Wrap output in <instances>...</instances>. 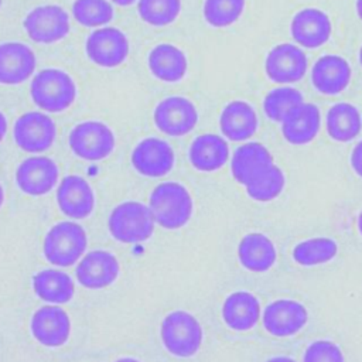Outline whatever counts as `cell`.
Returning a JSON list of instances; mask_svg holds the SVG:
<instances>
[{"mask_svg":"<svg viewBox=\"0 0 362 362\" xmlns=\"http://www.w3.org/2000/svg\"><path fill=\"white\" fill-rule=\"evenodd\" d=\"M148 208L154 222L164 229H180L192 216V198L180 182L164 181L148 197Z\"/></svg>","mask_w":362,"mask_h":362,"instance_id":"obj_1","label":"cell"},{"mask_svg":"<svg viewBox=\"0 0 362 362\" xmlns=\"http://www.w3.org/2000/svg\"><path fill=\"white\" fill-rule=\"evenodd\" d=\"M30 96L41 110L58 113L75 102L76 85L65 71L44 68L31 79Z\"/></svg>","mask_w":362,"mask_h":362,"instance_id":"obj_2","label":"cell"},{"mask_svg":"<svg viewBox=\"0 0 362 362\" xmlns=\"http://www.w3.org/2000/svg\"><path fill=\"white\" fill-rule=\"evenodd\" d=\"M154 223L148 205L139 201H124L116 205L107 219L110 235L127 245L146 242L154 232Z\"/></svg>","mask_w":362,"mask_h":362,"instance_id":"obj_3","label":"cell"},{"mask_svg":"<svg viewBox=\"0 0 362 362\" xmlns=\"http://www.w3.org/2000/svg\"><path fill=\"white\" fill-rule=\"evenodd\" d=\"M88 246L85 229L72 221H62L51 226L44 238L42 252L48 263L68 267L82 259Z\"/></svg>","mask_w":362,"mask_h":362,"instance_id":"obj_4","label":"cell"},{"mask_svg":"<svg viewBox=\"0 0 362 362\" xmlns=\"http://www.w3.org/2000/svg\"><path fill=\"white\" fill-rule=\"evenodd\" d=\"M160 337L164 348L174 356H194L202 344V328L198 320L182 310L167 314L160 327Z\"/></svg>","mask_w":362,"mask_h":362,"instance_id":"obj_5","label":"cell"},{"mask_svg":"<svg viewBox=\"0 0 362 362\" xmlns=\"http://www.w3.org/2000/svg\"><path fill=\"white\" fill-rule=\"evenodd\" d=\"M71 151L86 161H99L110 156L115 148V134L99 120L78 123L68 137Z\"/></svg>","mask_w":362,"mask_h":362,"instance_id":"obj_6","label":"cell"},{"mask_svg":"<svg viewBox=\"0 0 362 362\" xmlns=\"http://www.w3.org/2000/svg\"><path fill=\"white\" fill-rule=\"evenodd\" d=\"M153 120L163 134L181 137L194 130L198 122V110L184 96H168L154 107Z\"/></svg>","mask_w":362,"mask_h":362,"instance_id":"obj_7","label":"cell"},{"mask_svg":"<svg viewBox=\"0 0 362 362\" xmlns=\"http://www.w3.org/2000/svg\"><path fill=\"white\" fill-rule=\"evenodd\" d=\"M13 136L17 147L23 151L41 153L54 144L57 126L47 113L27 112L16 120Z\"/></svg>","mask_w":362,"mask_h":362,"instance_id":"obj_8","label":"cell"},{"mask_svg":"<svg viewBox=\"0 0 362 362\" xmlns=\"http://www.w3.org/2000/svg\"><path fill=\"white\" fill-rule=\"evenodd\" d=\"M85 51L93 64L102 68H115L127 58L130 44L122 30L116 27H102L88 35Z\"/></svg>","mask_w":362,"mask_h":362,"instance_id":"obj_9","label":"cell"},{"mask_svg":"<svg viewBox=\"0 0 362 362\" xmlns=\"http://www.w3.org/2000/svg\"><path fill=\"white\" fill-rule=\"evenodd\" d=\"M28 37L38 44H52L69 33L68 13L57 4H44L33 8L23 21Z\"/></svg>","mask_w":362,"mask_h":362,"instance_id":"obj_10","label":"cell"},{"mask_svg":"<svg viewBox=\"0 0 362 362\" xmlns=\"http://www.w3.org/2000/svg\"><path fill=\"white\" fill-rule=\"evenodd\" d=\"M134 170L150 178L167 175L175 163L173 147L163 139L146 137L136 144L130 157Z\"/></svg>","mask_w":362,"mask_h":362,"instance_id":"obj_11","label":"cell"},{"mask_svg":"<svg viewBox=\"0 0 362 362\" xmlns=\"http://www.w3.org/2000/svg\"><path fill=\"white\" fill-rule=\"evenodd\" d=\"M59 175L55 161L45 156H33L21 161L16 170V184L27 195L40 197L48 194Z\"/></svg>","mask_w":362,"mask_h":362,"instance_id":"obj_12","label":"cell"},{"mask_svg":"<svg viewBox=\"0 0 362 362\" xmlns=\"http://www.w3.org/2000/svg\"><path fill=\"white\" fill-rule=\"evenodd\" d=\"M308 61L301 48L294 44H279L272 48L264 61L269 79L277 83L298 82L307 72Z\"/></svg>","mask_w":362,"mask_h":362,"instance_id":"obj_13","label":"cell"},{"mask_svg":"<svg viewBox=\"0 0 362 362\" xmlns=\"http://www.w3.org/2000/svg\"><path fill=\"white\" fill-rule=\"evenodd\" d=\"M30 329L33 337L41 345L57 348L68 341L71 334V320L62 307L42 305L33 314Z\"/></svg>","mask_w":362,"mask_h":362,"instance_id":"obj_14","label":"cell"},{"mask_svg":"<svg viewBox=\"0 0 362 362\" xmlns=\"http://www.w3.org/2000/svg\"><path fill=\"white\" fill-rule=\"evenodd\" d=\"M120 266L116 256L106 250L88 252L75 269L76 280L81 286L99 290L116 281L119 277Z\"/></svg>","mask_w":362,"mask_h":362,"instance_id":"obj_15","label":"cell"},{"mask_svg":"<svg viewBox=\"0 0 362 362\" xmlns=\"http://www.w3.org/2000/svg\"><path fill=\"white\" fill-rule=\"evenodd\" d=\"M57 204L65 216L83 219L89 216L95 208V194L83 177L71 174L59 181Z\"/></svg>","mask_w":362,"mask_h":362,"instance_id":"obj_16","label":"cell"},{"mask_svg":"<svg viewBox=\"0 0 362 362\" xmlns=\"http://www.w3.org/2000/svg\"><path fill=\"white\" fill-rule=\"evenodd\" d=\"M263 325L274 337H290L303 329L308 321L307 308L294 300H276L263 311Z\"/></svg>","mask_w":362,"mask_h":362,"instance_id":"obj_17","label":"cell"},{"mask_svg":"<svg viewBox=\"0 0 362 362\" xmlns=\"http://www.w3.org/2000/svg\"><path fill=\"white\" fill-rule=\"evenodd\" d=\"M34 51L17 41L0 44V83L17 85L25 82L35 69Z\"/></svg>","mask_w":362,"mask_h":362,"instance_id":"obj_18","label":"cell"},{"mask_svg":"<svg viewBox=\"0 0 362 362\" xmlns=\"http://www.w3.org/2000/svg\"><path fill=\"white\" fill-rule=\"evenodd\" d=\"M329 17L320 8H303L291 20L290 33L293 40L305 48H318L331 37Z\"/></svg>","mask_w":362,"mask_h":362,"instance_id":"obj_19","label":"cell"},{"mask_svg":"<svg viewBox=\"0 0 362 362\" xmlns=\"http://www.w3.org/2000/svg\"><path fill=\"white\" fill-rule=\"evenodd\" d=\"M321 127V113L313 103H300L281 120L283 137L296 146L307 144L315 139Z\"/></svg>","mask_w":362,"mask_h":362,"instance_id":"obj_20","label":"cell"},{"mask_svg":"<svg viewBox=\"0 0 362 362\" xmlns=\"http://www.w3.org/2000/svg\"><path fill=\"white\" fill-rule=\"evenodd\" d=\"M192 167L202 173H212L223 167L229 158V146L222 136L204 133L194 139L188 150Z\"/></svg>","mask_w":362,"mask_h":362,"instance_id":"obj_21","label":"cell"},{"mask_svg":"<svg viewBox=\"0 0 362 362\" xmlns=\"http://www.w3.org/2000/svg\"><path fill=\"white\" fill-rule=\"evenodd\" d=\"M349 81L351 68L339 55H324L311 69V82L314 88L324 95H337L342 92Z\"/></svg>","mask_w":362,"mask_h":362,"instance_id":"obj_22","label":"cell"},{"mask_svg":"<svg viewBox=\"0 0 362 362\" xmlns=\"http://www.w3.org/2000/svg\"><path fill=\"white\" fill-rule=\"evenodd\" d=\"M219 127L226 139L243 141L256 133L257 115L247 102L232 100L223 107L219 116Z\"/></svg>","mask_w":362,"mask_h":362,"instance_id":"obj_23","label":"cell"},{"mask_svg":"<svg viewBox=\"0 0 362 362\" xmlns=\"http://www.w3.org/2000/svg\"><path fill=\"white\" fill-rule=\"evenodd\" d=\"M150 72L163 82L181 81L188 69L185 54L175 45L168 42L157 44L147 58Z\"/></svg>","mask_w":362,"mask_h":362,"instance_id":"obj_24","label":"cell"},{"mask_svg":"<svg viewBox=\"0 0 362 362\" xmlns=\"http://www.w3.org/2000/svg\"><path fill=\"white\" fill-rule=\"evenodd\" d=\"M259 317V300L249 291H235L223 301L222 318L233 331H247L253 328Z\"/></svg>","mask_w":362,"mask_h":362,"instance_id":"obj_25","label":"cell"},{"mask_svg":"<svg viewBox=\"0 0 362 362\" xmlns=\"http://www.w3.org/2000/svg\"><path fill=\"white\" fill-rule=\"evenodd\" d=\"M270 164H273V157L269 150L257 141H250L239 146L233 151L230 171L239 184L246 185L252 177Z\"/></svg>","mask_w":362,"mask_h":362,"instance_id":"obj_26","label":"cell"},{"mask_svg":"<svg viewBox=\"0 0 362 362\" xmlns=\"http://www.w3.org/2000/svg\"><path fill=\"white\" fill-rule=\"evenodd\" d=\"M240 264L250 272H266L276 262V247L263 233H247L242 238L238 247Z\"/></svg>","mask_w":362,"mask_h":362,"instance_id":"obj_27","label":"cell"},{"mask_svg":"<svg viewBox=\"0 0 362 362\" xmlns=\"http://www.w3.org/2000/svg\"><path fill=\"white\" fill-rule=\"evenodd\" d=\"M33 288L38 298L49 304H65L75 293L71 276L58 269H44L34 274Z\"/></svg>","mask_w":362,"mask_h":362,"instance_id":"obj_28","label":"cell"},{"mask_svg":"<svg viewBox=\"0 0 362 362\" xmlns=\"http://www.w3.org/2000/svg\"><path fill=\"white\" fill-rule=\"evenodd\" d=\"M325 127L328 136L332 140L339 143L351 141L361 133V113L354 105L348 102L335 103L327 112Z\"/></svg>","mask_w":362,"mask_h":362,"instance_id":"obj_29","label":"cell"},{"mask_svg":"<svg viewBox=\"0 0 362 362\" xmlns=\"http://www.w3.org/2000/svg\"><path fill=\"white\" fill-rule=\"evenodd\" d=\"M286 185V178L283 171L273 163L263 170H260L255 177H252L245 185L247 195L260 202L272 201L277 198Z\"/></svg>","mask_w":362,"mask_h":362,"instance_id":"obj_30","label":"cell"},{"mask_svg":"<svg viewBox=\"0 0 362 362\" xmlns=\"http://www.w3.org/2000/svg\"><path fill=\"white\" fill-rule=\"evenodd\" d=\"M337 252L338 245L331 238H311L294 246L293 259L301 266H317L332 260Z\"/></svg>","mask_w":362,"mask_h":362,"instance_id":"obj_31","label":"cell"},{"mask_svg":"<svg viewBox=\"0 0 362 362\" xmlns=\"http://www.w3.org/2000/svg\"><path fill=\"white\" fill-rule=\"evenodd\" d=\"M181 11V0H139L140 18L156 27L171 24Z\"/></svg>","mask_w":362,"mask_h":362,"instance_id":"obj_32","label":"cell"},{"mask_svg":"<svg viewBox=\"0 0 362 362\" xmlns=\"http://www.w3.org/2000/svg\"><path fill=\"white\" fill-rule=\"evenodd\" d=\"M303 103V95L296 88L281 86L270 90L263 100V110L273 122H281L297 105Z\"/></svg>","mask_w":362,"mask_h":362,"instance_id":"obj_33","label":"cell"},{"mask_svg":"<svg viewBox=\"0 0 362 362\" xmlns=\"http://www.w3.org/2000/svg\"><path fill=\"white\" fill-rule=\"evenodd\" d=\"M72 16L85 27H100L113 18V7L107 0H75Z\"/></svg>","mask_w":362,"mask_h":362,"instance_id":"obj_34","label":"cell"},{"mask_svg":"<svg viewBox=\"0 0 362 362\" xmlns=\"http://www.w3.org/2000/svg\"><path fill=\"white\" fill-rule=\"evenodd\" d=\"M245 0H205L204 17L212 27H228L243 13Z\"/></svg>","mask_w":362,"mask_h":362,"instance_id":"obj_35","label":"cell"},{"mask_svg":"<svg viewBox=\"0 0 362 362\" xmlns=\"http://www.w3.org/2000/svg\"><path fill=\"white\" fill-rule=\"evenodd\" d=\"M303 362H344V355L337 344L320 339L307 346Z\"/></svg>","mask_w":362,"mask_h":362,"instance_id":"obj_36","label":"cell"},{"mask_svg":"<svg viewBox=\"0 0 362 362\" xmlns=\"http://www.w3.org/2000/svg\"><path fill=\"white\" fill-rule=\"evenodd\" d=\"M351 165L356 173V175L362 178V140L356 143V146L351 153Z\"/></svg>","mask_w":362,"mask_h":362,"instance_id":"obj_37","label":"cell"},{"mask_svg":"<svg viewBox=\"0 0 362 362\" xmlns=\"http://www.w3.org/2000/svg\"><path fill=\"white\" fill-rule=\"evenodd\" d=\"M6 133H7V119L3 115V112H0V143L4 139Z\"/></svg>","mask_w":362,"mask_h":362,"instance_id":"obj_38","label":"cell"},{"mask_svg":"<svg viewBox=\"0 0 362 362\" xmlns=\"http://www.w3.org/2000/svg\"><path fill=\"white\" fill-rule=\"evenodd\" d=\"M266 362H296V361L291 358H287V356H274V358L267 359Z\"/></svg>","mask_w":362,"mask_h":362,"instance_id":"obj_39","label":"cell"},{"mask_svg":"<svg viewBox=\"0 0 362 362\" xmlns=\"http://www.w3.org/2000/svg\"><path fill=\"white\" fill-rule=\"evenodd\" d=\"M113 3H116V4H119V6H130V4H133L136 0H112Z\"/></svg>","mask_w":362,"mask_h":362,"instance_id":"obj_40","label":"cell"},{"mask_svg":"<svg viewBox=\"0 0 362 362\" xmlns=\"http://www.w3.org/2000/svg\"><path fill=\"white\" fill-rule=\"evenodd\" d=\"M356 13L358 17L362 20V0H356Z\"/></svg>","mask_w":362,"mask_h":362,"instance_id":"obj_41","label":"cell"},{"mask_svg":"<svg viewBox=\"0 0 362 362\" xmlns=\"http://www.w3.org/2000/svg\"><path fill=\"white\" fill-rule=\"evenodd\" d=\"M358 230L362 235V211L359 212V216H358Z\"/></svg>","mask_w":362,"mask_h":362,"instance_id":"obj_42","label":"cell"},{"mask_svg":"<svg viewBox=\"0 0 362 362\" xmlns=\"http://www.w3.org/2000/svg\"><path fill=\"white\" fill-rule=\"evenodd\" d=\"M115 362H140V361H137L134 358H120V359H117Z\"/></svg>","mask_w":362,"mask_h":362,"instance_id":"obj_43","label":"cell"},{"mask_svg":"<svg viewBox=\"0 0 362 362\" xmlns=\"http://www.w3.org/2000/svg\"><path fill=\"white\" fill-rule=\"evenodd\" d=\"M3 201H4V191H3V187L0 184V206L3 205Z\"/></svg>","mask_w":362,"mask_h":362,"instance_id":"obj_44","label":"cell"},{"mask_svg":"<svg viewBox=\"0 0 362 362\" xmlns=\"http://www.w3.org/2000/svg\"><path fill=\"white\" fill-rule=\"evenodd\" d=\"M359 62H361V65H362V47H361V49H359Z\"/></svg>","mask_w":362,"mask_h":362,"instance_id":"obj_45","label":"cell"},{"mask_svg":"<svg viewBox=\"0 0 362 362\" xmlns=\"http://www.w3.org/2000/svg\"><path fill=\"white\" fill-rule=\"evenodd\" d=\"M0 6H1V0H0Z\"/></svg>","mask_w":362,"mask_h":362,"instance_id":"obj_46","label":"cell"}]
</instances>
